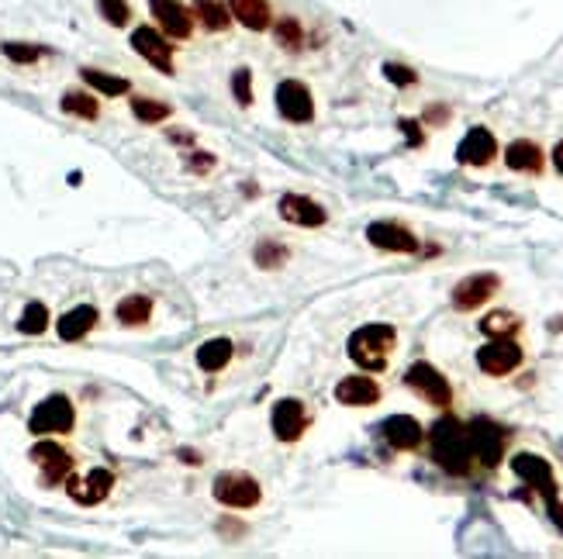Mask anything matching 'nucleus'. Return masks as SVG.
Returning <instances> with one entry per match:
<instances>
[{
    "label": "nucleus",
    "instance_id": "nucleus-26",
    "mask_svg": "<svg viewBox=\"0 0 563 559\" xmlns=\"http://www.w3.org/2000/svg\"><path fill=\"white\" fill-rule=\"evenodd\" d=\"M80 76H83V83H87L90 90H97V94H104V97H121V94H128V90H132V83H128L125 76L94 70V66H83Z\"/></svg>",
    "mask_w": 563,
    "mask_h": 559
},
{
    "label": "nucleus",
    "instance_id": "nucleus-3",
    "mask_svg": "<svg viewBox=\"0 0 563 559\" xmlns=\"http://www.w3.org/2000/svg\"><path fill=\"white\" fill-rule=\"evenodd\" d=\"M512 470H515V477L526 480L536 494H543L546 508H550V518L563 528V504H560V487H557V477H553V466L536 453H515Z\"/></svg>",
    "mask_w": 563,
    "mask_h": 559
},
{
    "label": "nucleus",
    "instance_id": "nucleus-29",
    "mask_svg": "<svg viewBox=\"0 0 563 559\" xmlns=\"http://www.w3.org/2000/svg\"><path fill=\"white\" fill-rule=\"evenodd\" d=\"M253 259L260 270H280V266H287V259H291V249L277 239H263L253 249Z\"/></svg>",
    "mask_w": 563,
    "mask_h": 559
},
{
    "label": "nucleus",
    "instance_id": "nucleus-11",
    "mask_svg": "<svg viewBox=\"0 0 563 559\" xmlns=\"http://www.w3.org/2000/svg\"><path fill=\"white\" fill-rule=\"evenodd\" d=\"M477 366L488 377H508L522 366V346L515 339H491L488 346L477 349Z\"/></svg>",
    "mask_w": 563,
    "mask_h": 559
},
{
    "label": "nucleus",
    "instance_id": "nucleus-14",
    "mask_svg": "<svg viewBox=\"0 0 563 559\" xmlns=\"http://www.w3.org/2000/svg\"><path fill=\"white\" fill-rule=\"evenodd\" d=\"M367 242L380 252H401V256H412V252L422 249V242L398 221H374L367 228Z\"/></svg>",
    "mask_w": 563,
    "mask_h": 559
},
{
    "label": "nucleus",
    "instance_id": "nucleus-31",
    "mask_svg": "<svg viewBox=\"0 0 563 559\" xmlns=\"http://www.w3.org/2000/svg\"><path fill=\"white\" fill-rule=\"evenodd\" d=\"M519 328H522V321L515 318L512 311H491V315L481 321V332L488 335V339H512Z\"/></svg>",
    "mask_w": 563,
    "mask_h": 559
},
{
    "label": "nucleus",
    "instance_id": "nucleus-17",
    "mask_svg": "<svg viewBox=\"0 0 563 559\" xmlns=\"http://www.w3.org/2000/svg\"><path fill=\"white\" fill-rule=\"evenodd\" d=\"M270 425H273V435H277L280 442H298L304 435V428H308V411H304L301 401L284 397V401L273 404Z\"/></svg>",
    "mask_w": 563,
    "mask_h": 559
},
{
    "label": "nucleus",
    "instance_id": "nucleus-22",
    "mask_svg": "<svg viewBox=\"0 0 563 559\" xmlns=\"http://www.w3.org/2000/svg\"><path fill=\"white\" fill-rule=\"evenodd\" d=\"M232 21H239L249 32H266L273 25V7L270 0H228Z\"/></svg>",
    "mask_w": 563,
    "mask_h": 559
},
{
    "label": "nucleus",
    "instance_id": "nucleus-12",
    "mask_svg": "<svg viewBox=\"0 0 563 559\" xmlns=\"http://www.w3.org/2000/svg\"><path fill=\"white\" fill-rule=\"evenodd\" d=\"M501 280L498 273H474V277L460 280L453 287V308L456 311H477L481 304H488L498 294Z\"/></svg>",
    "mask_w": 563,
    "mask_h": 559
},
{
    "label": "nucleus",
    "instance_id": "nucleus-36",
    "mask_svg": "<svg viewBox=\"0 0 563 559\" xmlns=\"http://www.w3.org/2000/svg\"><path fill=\"white\" fill-rule=\"evenodd\" d=\"M232 97H235V101H239L242 107L253 104V70L239 66V70L232 73Z\"/></svg>",
    "mask_w": 563,
    "mask_h": 559
},
{
    "label": "nucleus",
    "instance_id": "nucleus-33",
    "mask_svg": "<svg viewBox=\"0 0 563 559\" xmlns=\"http://www.w3.org/2000/svg\"><path fill=\"white\" fill-rule=\"evenodd\" d=\"M49 328V308L42 301H32L18 318V332L21 335H42Z\"/></svg>",
    "mask_w": 563,
    "mask_h": 559
},
{
    "label": "nucleus",
    "instance_id": "nucleus-1",
    "mask_svg": "<svg viewBox=\"0 0 563 559\" xmlns=\"http://www.w3.org/2000/svg\"><path fill=\"white\" fill-rule=\"evenodd\" d=\"M429 453H432V463L443 473H450V477H467V473L474 470L467 421H460L456 415L439 418L429 432Z\"/></svg>",
    "mask_w": 563,
    "mask_h": 559
},
{
    "label": "nucleus",
    "instance_id": "nucleus-30",
    "mask_svg": "<svg viewBox=\"0 0 563 559\" xmlns=\"http://www.w3.org/2000/svg\"><path fill=\"white\" fill-rule=\"evenodd\" d=\"M270 28H273V38H277L280 49L298 52L301 45H304V28H301V21L294 18V14H287V18H277Z\"/></svg>",
    "mask_w": 563,
    "mask_h": 559
},
{
    "label": "nucleus",
    "instance_id": "nucleus-7",
    "mask_svg": "<svg viewBox=\"0 0 563 559\" xmlns=\"http://www.w3.org/2000/svg\"><path fill=\"white\" fill-rule=\"evenodd\" d=\"M215 497H218V504H225V508L246 511L263 501V490L256 484V477H249V473L225 470L222 477L215 480Z\"/></svg>",
    "mask_w": 563,
    "mask_h": 559
},
{
    "label": "nucleus",
    "instance_id": "nucleus-28",
    "mask_svg": "<svg viewBox=\"0 0 563 559\" xmlns=\"http://www.w3.org/2000/svg\"><path fill=\"white\" fill-rule=\"evenodd\" d=\"M66 114H73V118H83V121H94L97 114H101V104H97L94 94H83V90H66L63 101H59Z\"/></svg>",
    "mask_w": 563,
    "mask_h": 559
},
{
    "label": "nucleus",
    "instance_id": "nucleus-25",
    "mask_svg": "<svg viewBox=\"0 0 563 559\" xmlns=\"http://www.w3.org/2000/svg\"><path fill=\"white\" fill-rule=\"evenodd\" d=\"M235 356V346L228 339H208L197 346V366L204 373H222Z\"/></svg>",
    "mask_w": 563,
    "mask_h": 559
},
{
    "label": "nucleus",
    "instance_id": "nucleus-42",
    "mask_svg": "<svg viewBox=\"0 0 563 559\" xmlns=\"http://www.w3.org/2000/svg\"><path fill=\"white\" fill-rule=\"evenodd\" d=\"M553 166H557L560 176H563V142L557 145V149H553Z\"/></svg>",
    "mask_w": 563,
    "mask_h": 559
},
{
    "label": "nucleus",
    "instance_id": "nucleus-27",
    "mask_svg": "<svg viewBox=\"0 0 563 559\" xmlns=\"http://www.w3.org/2000/svg\"><path fill=\"white\" fill-rule=\"evenodd\" d=\"M114 315H118L121 325H146L149 315H152V297H146V294H128L125 301H118Z\"/></svg>",
    "mask_w": 563,
    "mask_h": 559
},
{
    "label": "nucleus",
    "instance_id": "nucleus-18",
    "mask_svg": "<svg viewBox=\"0 0 563 559\" xmlns=\"http://www.w3.org/2000/svg\"><path fill=\"white\" fill-rule=\"evenodd\" d=\"M380 435H384L387 446L398 449V453H415L425 439V428L418 425V418L412 415H391L380 425Z\"/></svg>",
    "mask_w": 563,
    "mask_h": 559
},
{
    "label": "nucleus",
    "instance_id": "nucleus-35",
    "mask_svg": "<svg viewBox=\"0 0 563 559\" xmlns=\"http://www.w3.org/2000/svg\"><path fill=\"white\" fill-rule=\"evenodd\" d=\"M97 14H101L111 28H128V21H132V4H128V0H97Z\"/></svg>",
    "mask_w": 563,
    "mask_h": 559
},
{
    "label": "nucleus",
    "instance_id": "nucleus-10",
    "mask_svg": "<svg viewBox=\"0 0 563 559\" xmlns=\"http://www.w3.org/2000/svg\"><path fill=\"white\" fill-rule=\"evenodd\" d=\"M273 101H277V111L284 121H294V125H308V121H315V97H311L308 83L280 80Z\"/></svg>",
    "mask_w": 563,
    "mask_h": 559
},
{
    "label": "nucleus",
    "instance_id": "nucleus-16",
    "mask_svg": "<svg viewBox=\"0 0 563 559\" xmlns=\"http://www.w3.org/2000/svg\"><path fill=\"white\" fill-rule=\"evenodd\" d=\"M277 211L287 225H298V228H322L325 221H329V211L304 194H284L277 204Z\"/></svg>",
    "mask_w": 563,
    "mask_h": 559
},
{
    "label": "nucleus",
    "instance_id": "nucleus-37",
    "mask_svg": "<svg viewBox=\"0 0 563 559\" xmlns=\"http://www.w3.org/2000/svg\"><path fill=\"white\" fill-rule=\"evenodd\" d=\"M384 76L394 83V87H415L418 83V73L412 66H401V63H384Z\"/></svg>",
    "mask_w": 563,
    "mask_h": 559
},
{
    "label": "nucleus",
    "instance_id": "nucleus-23",
    "mask_svg": "<svg viewBox=\"0 0 563 559\" xmlns=\"http://www.w3.org/2000/svg\"><path fill=\"white\" fill-rule=\"evenodd\" d=\"M97 318H101V315H97L94 304H76L73 311H66V315L59 318V325H56L59 339H63V342H80L83 335L97 325Z\"/></svg>",
    "mask_w": 563,
    "mask_h": 559
},
{
    "label": "nucleus",
    "instance_id": "nucleus-21",
    "mask_svg": "<svg viewBox=\"0 0 563 559\" xmlns=\"http://www.w3.org/2000/svg\"><path fill=\"white\" fill-rule=\"evenodd\" d=\"M505 163H508V170H515V173L539 176V173H543V166H546V152L539 149L532 139H515L505 149Z\"/></svg>",
    "mask_w": 563,
    "mask_h": 559
},
{
    "label": "nucleus",
    "instance_id": "nucleus-13",
    "mask_svg": "<svg viewBox=\"0 0 563 559\" xmlns=\"http://www.w3.org/2000/svg\"><path fill=\"white\" fill-rule=\"evenodd\" d=\"M494 156H498V139H494V132L484 125H474L463 135V142L456 145V163L460 166H477V170H481Z\"/></svg>",
    "mask_w": 563,
    "mask_h": 559
},
{
    "label": "nucleus",
    "instance_id": "nucleus-5",
    "mask_svg": "<svg viewBox=\"0 0 563 559\" xmlns=\"http://www.w3.org/2000/svg\"><path fill=\"white\" fill-rule=\"evenodd\" d=\"M76 425L73 401L66 394H52L42 404H35L32 418H28V432L32 435H66Z\"/></svg>",
    "mask_w": 563,
    "mask_h": 559
},
{
    "label": "nucleus",
    "instance_id": "nucleus-38",
    "mask_svg": "<svg viewBox=\"0 0 563 559\" xmlns=\"http://www.w3.org/2000/svg\"><path fill=\"white\" fill-rule=\"evenodd\" d=\"M211 166H215V156H208V152H194V156H190V163H187V170L190 173H208Z\"/></svg>",
    "mask_w": 563,
    "mask_h": 559
},
{
    "label": "nucleus",
    "instance_id": "nucleus-40",
    "mask_svg": "<svg viewBox=\"0 0 563 559\" xmlns=\"http://www.w3.org/2000/svg\"><path fill=\"white\" fill-rule=\"evenodd\" d=\"M446 118H450L446 107H429V111H425V121H446Z\"/></svg>",
    "mask_w": 563,
    "mask_h": 559
},
{
    "label": "nucleus",
    "instance_id": "nucleus-8",
    "mask_svg": "<svg viewBox=\"0 0 563 559\" xmlns=\"http://www.w3.org/2000/svg\"><path fill=\"white\" fill-rule=\"evenodd\" d=\"M149 14L156 21V28L173 42H187L194 35V11L184 0H149Z\"/></svg>",
    "mask_w": 563,
    "mask_h": 559
},
{
    "label": "nucleus",
    "instance_id": "nucleus-24",
    "mask_svg": "<svg viewBox=\"0 0 563 559\" xmlns=\"http://www.w3.org/2000/svg\"><path fill=\"white\" fill-rule=\"evenodd\" d=\"M190 11H194V21L201 28H208V32L222 35L232 28V11H228V0H194L190 4Z\"/></svg>",
    "mask_w": 563,
    "mask_h": 559
},
{
    "label": "nucleus",
    "instance_id": "nucleus-15",
    "mask_svg": "<svg viewBox=\"0 0 563 559\" xmlns=\"http://www.w3.org/2000/svg\"><path fill=\"white\" fill-rule=\"evenodd\" d=\"M32 459L38 463V470H42L45 487H59L73 473V456L59 442H38L32 449Z\"/></svg>",
    "mask_w": 563,
    "mask_h": 559
},
{
    "label": "nucleus",
    "instance_id": "nucleus-32",
    "mask_svg": "<svg viewBox=\"0 0 563 559\" xmlns=\"http://www.w3.org/2000/svg\"><path fill=\"white\" fill-rule=\"evenodd\" d=\"M132 114L142 121V125H159L173 114L170 104L163 101H152V97H132Z\"/></svg>",
    "mask_w": 563,
    "mask_h": 559
},
{
    "label": "nucleus",
    "instance_id": "nucleus-34",
    "mask_svg": "<svg viewBox=\"0 0 563 559\" xmlns=\"http://www.w3.org/2000/svg\"><path fill=\"white\" fill-rule=\"evenodd\" d=\"M0 52H4V56L11 59V63H18V66H32L42 56H49V49H45V45H32V42H4V45H0Z\"/></svg>",
    "mask_w": 563,
    "mask_h": 559
},
{
    "label": "nucleus",
    "instance_id": "nucleus-19",
    "mask_svg": "<svg viewBox=\"0 0 563 559\" xmlns=\"http://www.w3.org/2000/svg\"><path fill=\"white\" fill-rule=\"evenodd\" d=\"M111 487H114V473L111 470H104V466H97V470H90L87 473V480H76L73 473L66 477V490H70V497L76 504H101L104 497L111 494Z\"/></svg>",
    "mask_w": 563,
    "mask_h": 559
},
{
    "label": "nucleus",
    "instance_id": "nucleus-4",
    "mask_svg": "<svg viewBox=\"0 0 563 559\" xmlns=\"http://www.w3.org/2000/svg\"><path fill=\"white\" fill-rule=\"evenodd\" d=\"M467 435H470V453H474V459L481 466H488V470H494V466L505 459V449H508V428L498 425L494 418H474L467 425Z\"/></svg>",
    "mask_w": 563,
    "mask_h": 559
},
{
    "label": "nucleus",
    "instance_id": "nucleus-41",
    "mask_svg": "<svg viewBox=\"0 0 563 559\" xmlns=\"http://www.w3.org/2000/svg\"><path fill=\"white\" fill-rule=\"evenodd\" d=\"M180 459L190 466H201V453H194V449H180Z\"/></svg>",
    "mask_w": 563,
    "mask_h": 559
},
{
    "label": "nucleus",
    "instance_id": "nucleus-2",
    "mask_svg": "<svg viewBox=\"0 0 563 559\" xmlns=\"http://www.w3.org/2000/svg\"><path fill=\"white\" fill-rule=\"evenodd\" d=\"M398 346V328L394 325H363L349 335V359H353L360 370L380 373L391 363V352Z\"/></svg>",
    "mask_w": 563,
    "mask_h": 559
},
{
    "label": "nucleus",
    "instance_id": "nucleus-9",
    "mask_svg": "<svg viewBox=\"0 0 563 559\" xmlns=\"http://www.w3.org/2000/svg\"><path fill=\"white\" fill-rule=\"evenodd\" d=\"M132 49L146 59L149 66H156L159 73L173 76L177 63H173V38H166L156 25H139L132 32Z\"/></svg>",
    "mask_w": 563,
    "mask_h": 559
},
{
    "label": "nucleus",
    "instance_id": "nucleus-39",
    "mask_svg": "<svg viewBox=\"0 0 563 559\" xmlns=\"http://www.w3.org/2000/svg\"><path fill=\"white\" fill-rule=\"evenodd\" d=\"M401 132L408 135V142H412L415 149H418V145L425 142V135H422V125H418V121H412V118H405V121H401Z\"/></svg>",
    "mask_w": 563,
    "mask_h": 559
},
{
    "label": "nucleus",
    "instance_id": "nucleus-6",
    "mask_svg": "<svg viewBox=\"0 0 563 559\" xmlns=\"http://www.w3.org/2000/svg\"><path fill=\"white\" fill-rule=\"evenodd\" d=\"M405 384L412 387L425 404H432V408H443V411H446V408L453 404V387H450V380H446L443 373H439L432 363H425V359H418V363L408 366Z\"/></svg>",
    "mask_w": 563,
    "mask_h": 559
},
{
    "label": "nucleus",
    "instance_id": "nucleus-20",
    "mask_svg": "<svg viewBox=\"0 0 563 559\" xmlns=\"http://www.w3.org/2000/svg\"><path fill=\"white\" fill-rule=\"evenodd\" d=\"M336 401L346 408H370L380 401V384L374 377H346L336 384Z\"/></svg>",
    "mask_w": 563,
    "mask_h": 559
}]
</instances>
